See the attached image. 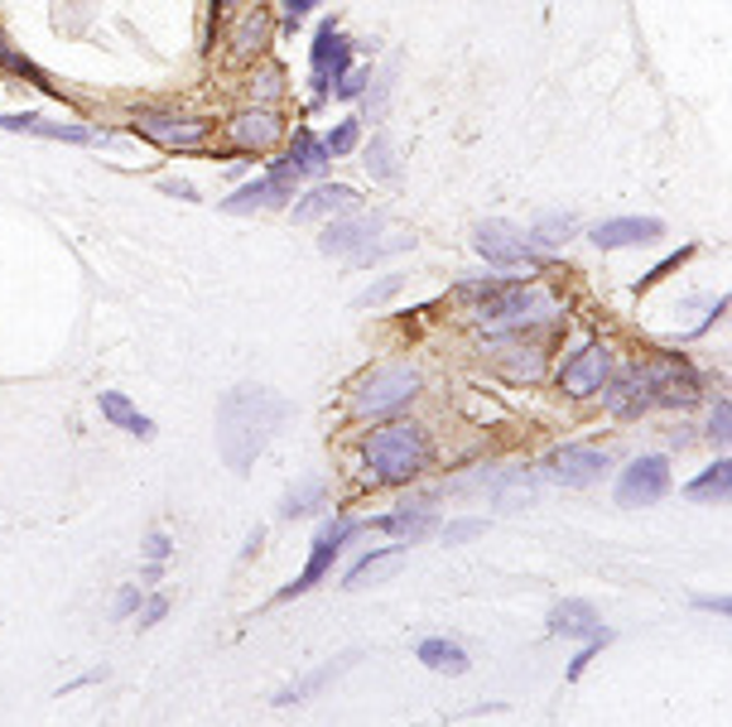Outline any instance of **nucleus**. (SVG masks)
Instances as JSON below:
<instances>
[{
  "label": "nucleus",
  "instance_id": "1a4fd4ad",
  "mask_svg": "<svg viewBox=\"0 0 732 727\" xmlns=\"http://www.w3.org/2000/svg\"><path fill=\"white\" fill-rule=\"evenodd\" d=\"M607 468H613V458L593 443H564L549 453V477L564 482V487H597L607 477Z\"/></svg>",
  "mask_w": 732,
  "mask_h": 727
},
{
  "label": "nucleus",
  "instance_id": "aec40b11",
  "mask_svg": "<svg viewBox=\"0 0 732 727\" xmlns=\"http://www.w3.org/2000/svg\"><path fill=\"white\" fill-rule=\"evenodd\" d=\"M271 34H275L271 10H247L241 24H237V34H231V58H237V64H251V58L271 44Z\"/></svg>",
  "mask_w": 732,
  "mask_h": 727
},
{
  "label": "nucleus",
  "instance_id": "9b49d317",
  "mask_svg": "<svg viewBox=\"0 0 732 727\" xmlns=\"http://www.w3.org/2000/svg\"><path fill=\"white\" fill-rule=\"evenodd\" d=\"M130 126L140 130V136L160 140V145H174V150H198L207 140V130H213V120L207 116H174V112H136Z\"/></svg>",
  "mask_w": 732,
  "mask_h": 727
},
{
  "label": "nucleus",
  "instance_id": "f8f14e48",
  "mask_svg": "<svg viewBox=\"0 0 732 727\" xmlns=\"http://www.w3.org/2000/svg\"><path fill=\"white\" fill-rule=\"evenodd\" d=\"M670 492V463L665 458H637V463H627V472L617 477V501L621 506H651L661 501Z\"/></svg>",
  "mask_w": 732,
  "mask_h": 727
},
{
  "label": "nucleus",
  "instance_id": "39448f33",
  "mask_svg": "<svg viewBox=\"0 0 732 727\" xmlns=\"http://www.w3.org/2000/svg\"><path fill=\"white\" fill-rule=\"evenodd\" d=\"M414 391H420V371L414 367H376L357 391H352V409L366 419H381L390 409L410 405Z\"/></svg>",
  "mask_w": 732,
  "mask_h": 727
},
{
  "label": "nucleus",
  "instance_id": "9d476101",
  "mask_svg": "<svg viewBox=\"0 0 732 727\" xmlns=\"http://www.w3.org/2000/svg\"><path fill=\"white\" fill-rule=\"evenodd\" d=\"M472 246H478L492 265H502V270H511V265H540V246L506 222H482L478 232H472Z\"/></svg>",
  "mask_w": 732,
  "mask_h": 727
},
{
  "label": "nucleus",
  "instance_id": "473e14b6",
  "mask_svg": "<svg viewBox=\"0 0 732 727\" xmlns=\"http://www.w3.org/2000/svg\"><path fill=\"white\" fill-rule=\"evenodd\" d=\"M728 419H732V405H728V400H718V405H713V415H709V429H704V439H709V443H718V448H728Z\"/></svg>",
  "mask_w": 732,
  "mask_h": 727
},
{
  "label": "nucleus",
  "instance_id": "49530a36",
  "mask_svg": "<svg viewBox=\"0 0 732 727\" xmlns=\"http://www.w3.org/2000/svg\"><path fill=\"white\" fill-rule=\"evenodd\" d=\"M213 5H217V10H227V5H237V0H213Z\"/></svg>",
  "mask_w": 732,
  "mask_h": 727
},
{
  "label": "nucleus",
  "instance_id": "b1692460",
  "mask_svg": "<svg viewBox=\"0 0 732 727\" xmlns=\"http://www.w3.org/2000/svg\"><path fill=\"white\" fill-rule=\"evenodd\" d=\"M102 415L116 424V429H126V434H136V439H155V419L150 415H140L136 405H130L121 391H102Z\"/></svg>",
  "mask_w": 732,
  "mask_h": 727
},
{
  "label": "nucleus",
  "instance_id": "f03ea898",
  "mask_svg": "<svg viewBox=\"0 0 732 727\" xmlns=\"http://www.w3.org/2000/svg\"><path fill=\"white\" fill-rule=\"evenodd\" d=\"M362 458H366V477H371L376 487H400V482L420 477V472L430 468V434L410 419L381 424V429L366 434Z\"/></svg>",
  "mask_w": 732,
  "mask_h": 727
},
{
  "label": "nucleus",
  "instance_id": "6e6552de",
  "mask_svg": "<svg viewBox=\"0 0 732 727\" xmlns=\"http://www.w3.org/2000/svg\"><path fill=\"white\" fill-rule=\"evenodd\" d=\"M295 184H299L295 169H289L285 160H275L265 178H255V184H247V188L231 193V198H222V212H231V217H251V212H265V208H285L289 193H295Z\"/></svg>",
  "mask_w": 732,
  "mask_h": 727
},
{
  "label": "nucleus",
  "instance_id": "c85d7f7f",
  "mask_svg": "<svg viewBox=\"0 0 732 727\" xmlns=\"http://www.w3.org/2000/svg\"><path fill=\"white\" fill-rule=\"evenodd\" d=\"M366 169H371V178H396L400 164H396V150H390L386 136L371 140V154H366Z\"/></svg>",
  "mask_w": 732,
  "mask_h": 727
},
{
  "label": "nucleus",
  "instance_id": "e433bc0d",
  "mask_svg": "<svg viewBox=\"0 0 732 727\" xmlns=\"http://www.w3.org/2000/svg\"><path fill=\"white\" fill-rule=\"evenodd\" d=\"M366 78H371V68H357V72H352V68H347V72H343V78H338V82H333V92H338V96H343V102H347V96H362V92H366Z\"/></svg>",
  "mask_w": 732,
  "mask_h": 727
},
{
  "label": "nucleus",
  "instance_id": "dca6fc26",
  "mask_svg": "<svg viewBox=\"0 0 732 727\" xmlns=\"http://www.w3.org/2000/svg\"><path fill=\"white\" fill-rule=\"evenodd\" d=\"M231 145H237V150H255V154H261V150H271V145L279 140V136H285V126H279V116L271 112V106H247V112H237V116H231Z\"/></svg>",
  "mask_w": 732,
  "mask_h": 727
},
{
  "label": "nucleus",
  "instance_id": "a211bd4d",
  "mask_svg": "<svg viewBox=\"0 0 732 727\" xmlns=\"http://www.w3.org/2000/svg\"><path fill=\"white\" fill-rule=\"evenodd\" d=\"M376 530H386V535H396V540H420V535H430L434 530V496H420V501H405L400 511H390V516H381V520H371Z\"/></svg>",
  "mask_w": 732,
  "mask_h": 727
},
{
  "label": "nucleus",
  "instance_id": "ddd939ff",
  "mask_svg": "<svg viewBox=\"0 0 732 727\" xmlns=\"http://www.w3.org/2000/svg\"><path fill=\"white\" fill-rule=\"evenodd\" d=\"M607 376H613L607 347L603 343H588V347H579L564 367H559V385H564L569 395H597L607 385Z\"/></svg>",
  "mask_w": 732,
  "mask_h": 727
},
{
  "label": "nucleus",
  "instance_id": "a18cd8bd",
  "mask_svg": "<svg viewBox=\"0 0 732 727\" xmlns=\"http://www.w3.org/2000/svg\"><path fill=\"white\" fill-rule=\"evenodd\" d=\"M164 193H174V198H198L193 184H183V178H164Z\"/></svg>",
  "mask_w": 732,
  "mask_h": 727
},
{
  "label": "nucleus",
  "instance_id": "4c0bfd02",
  "mask_svg": "<svg viewBox=\"0 0 732 727\" xmlns=\"http://www.w3.org/2000/svg\"><path fill=\"white\" fill-rule=\"evenodd\" d=\"M164 612H169V598H164V592H155V598H150V602H145V608H140V626H155V622H160Z\"/></svg>",
  "mask_w": 732,
  "mask_h": 727
},
{
  "label": "nucleus",
  "instance_id": "2f4dec72",
  "mask_svg": "<svg viewBox=\"0 0 732 727\" xmlns=\"http://www.w3.org/2000/svg\"><path fill=\"white\" fill-rule=\"evenodd\" d=\"M607 641H613V632H603V636H588V641H583V650H579V656H573V665H569V680H579V674L588 670V665H593L597 656H603V646H607Z\"/></svg>",
  "mask_w": 732,
  "mask_h": 727
},
{
  "label": "nucleus",
  "instance_id": "20e7f679",
  "mask_svg": "<svg viewBox=\"0 0 732 727\" xmlns=\"http://www.w3.org/2000/svg\"><path fill=\"white\" fill-rule=\"evenodd\" d=\"M645 391V405H665V409H685L699 400V376H694V367L685 357H655L645 361V367H631Z\"/></svg>",
  "mask_w": 732,
  "mask_h": 727
},
{
  "label": "nucleus",
  "instance_id": "2eb2a0df",
  "mask_svg": "<svg viewBox=\"0 0 732 727\" xmlns=\"http://www.w3.org/2000/svg\"><path fill=\"white\" fill-rule=\"evenodd\" d=\"M593 246L597 251H621V246H645V241H661L665 222L661 217H607L593 227Z\"/></svg>",
  "mask_w": 732,
  "mask_h": 727
},
{
  "label": "nucleus",
  "instance_id": "393cba45",
  "mask_svg": "<svg viewBox=\"0 0 732 727\" xmlns=\"http://www.w3.org/2000/svg\"><path fill=\"white\" fill-rule=\"evenodd\" d=\"M685 496H689V501H728V496H732V463H728V458L709 463L685 487Z\"/></svg>",
  "mask_w": 732,
  "mask_h": 727
},
{
  "label": "nucleus",
  "instance_id": "72a5a7b5",
  "mask_svg": "<svg viewBox=\"0 0 732 727\" xmlns=\"http://www.w3.org/2000/svg\"><path fill=\"white\" fill-rule=\"evenodd\" d=\"M482 530H487V520H482V516H468V520H448V526H444V544H462V540L482 535Z\"/></svg>",
  "mask_w": 732,
  "mask_h": 727
},
{
  "label": "nucleus",
  "instance_id": "ea45409f",
  "mask_svg": "<svg viewBox=\"0 0 732 727\" xmlns=\"http://www.w3.org/2000/svg\"><path fill=\"white\" fill-rule=\"evenodd\" d=\"M390 88H396V72H386L381 82H376V96H371V112L366 116H386V96H390Z\"/></svg>",
  "mask_w": 732,
  "mask_h": 727
},
{
  "label": "nucleus",
  "instance_id": "cd10ccee",
  "mask_svg": "<svg viewBox=\"0 0 732 727\" xmlns=\"http://www.w3.org/2000/svg\"><path fill=\"white\" fill-rule=\"evenodd\" d=\"M0 68H5V72H15V78H24V82H34V88L48 92V96H64V92L54 88V82H48V72H44L39 64H30V58L15 54V48L5 44V34H0Z\"/></svg>",
  "mask_w": 732,
  "mask_h": 727
},
{
  "label": "nucleus",
  "instance_id": "bb28decb",
  "mask_svg": "<svg viewBox=\"0 0 732 727\" xmlns=\"http://www.w3.org/2000/svg\"><path fill=\"white\" fill-rule=\"evenodd\" d=\"M352 665H357V656H343V660H338V665H323V670H313V674H309V680H299V684L279 689V694H275V704H279V708H285V704H299V699H309V694H313V689L333 684V680H338V674H343V670H352Z\"/></svg>",
  "mask_w": 732,
  "mask_h": 727
},
{
  "label": "nucleus",
  "instance_id": "412c9836",
  "mask_svg": "<svg viewBox=\"0 0 732 727\" xmlns=\"http://www.w3.org/2000/svg\"><path fill=\"white\" fill-rule=\"evenodd\" d=\"M414 656H420L430 670H438V674H468V650L458 646V641H448V636H430V641H420L414 646Z\"/></svg>",
  "mask_w": 732,
  "mask_h": 727
},
{
  "label": "nucleus",
  "instance_id": "0eeeda50",
  "mask_svg": "<svg viewBox=\"0 0 732 727\" xmlns=\"http://www.w3.org/2000/svg\"><path fill=\"white\" fill-rule=\"evenodd\" d=\"M357 520H347V516H338V520H323V530L313 535V550H309V564H304V574L295 578V584H285L279 588V602H289V598H299V592H309L313 584H323L328 578V568H333V559L343 554V544L357 535Z\"/></svg>",
  "mask_w": 732,
  "mask_h": 727
},
{
  "label": "nucleus",
  "instance_id": "6ab92c4d",
  "mask_svg": "<svg viewBox=\"0 0 732 727\" xmlns=\"http://www.w3.org/2000/svg\"><path fill=\"white\" fill-rule=\"evenodd\" d=\"M357 208V193L347 184H319L313 193H304L295 203V222H319V217H333V212H352Z\"/></svg>",
  "mask_w": 732,
  "mask_h": 727
},
{
  "label": "nucleus",
  "instance_id": "a878e982",
  "mask_svg": "<svg viewBox=\"0 0 732 727\" xmlns=\"http://www.w3.org/2000/svg\"><path fill=\"white\" fill-rule=\"evenodd\" d=\"M323 501H328V482H323V477H304V482H295V487L285 492V501H279V516H285V520L309 516V511H319Z\"/></svg>",
  "mask_w": 732,
  "mask_h": 727
},
{
  "label": "nucleus",
  "instance_id": "c03bdc74",
  "mask_svg": "<svg viewBox=\"0 0 732 727\" xmlns=\"http://www.w3.org/2000/svg\"><path fill=\"white\" fill-rule=\"evenodd\" d=\"M255 78H261V96H279V72H275V68L255 72Z\"/></svg>",
  "mask_w": 732,
  "mask_h": 727
},
{
  "label": "nucleus",
  "instance_id": "c756f323",
  "mask_svg": "<svg viewBox=\"0 0 732 727\" xmlns=\"http://www.w3.org/2000/svg\"><path fill=\"white\" fill-rule=\"evenodd\" d=\"M569 232H573V217H569V212L559 217V212H554V217H540V227H535L530 241H535V246H554V241H564Z\"/></svg>",
  "mask_w": 732,
  "mask_h": 727
},
{
  "label": "nucleus",
  "instance_id": "f257e3e1",
  "mask_svg": "<svg viewBox=\"0 0 732 727\" xmlns=\"http://www.w3.org/2000/svg\"><path fill=\"white\" fill-rule=\"evenodd\" d=\"M289 400L265 391V385H237L217 405V448H222L227 468L237 477H247L251 463L261 458V448L275 439V429L289 419Z\"/></svg>",
  "mask_w": 732,
  "mask_h": 727
},
{
  "label": "nucleus",
  "instance_id": "4468645a",
  "mask_svg": "<svg viewBox=\"0 0 732 727\" xmlns=\"http://www.w3.org/2000/svg\"><path fill=\"white\" fill-rule=\"evenodd\" d=\"M347 68H352V44L338 34L333 20H323L319 34H313V88L328 92Z\"/></svg>",
  "mask_w": 732,
  "mask_h": 727
},
{
  "label": "nucleus",
  "instance_id": "f704fd0d",
  "mask_svg": "<svg viewBox=\"0 0 732 727\" xmlns=\"http://www.w3.org/2000/svg\"><path fill=\"white\" fill-rule=\"evenodd\" d=\"M694 256V246H685V251H675V256H670V261H661V265H655V270L651 275H641V280H637V295H641V289H651L655 280H665V275H675L679 270V265H685Z\"/></svg>",
  "mask_w": 732,
  "mask_h": 727
},
{
  "label": "nucleus",
  "instance_id": "7c9ffc66",
  "mask_svg": "<svg viewBox=\"0 0 732 727\" xmlns=\"http://www.w3.org/2000/svg\"><path fill=\"white\" fill-rule=\"evenodd\" d=\"M357 140H362V126H357V120H343V126H338L323 145H328V154H333V160H343V154L357 150Z\"/></svg>",
  "mask_w": 732,
  "mask_h": 727
},
{
  "label": "nucleus",
  "instance_id": "423d86ee",
  "mask_svg": "<svg viewBox=\"0 0 732 727\" xmlns=\"http://www.w3.org/2000/svg\"><path fill=\"white\" fill-rule=\"evenodd\" d=\"M478 313L482 323H492V328H526L535 319H549L554 304H549V295L540 289H526V285H496L487 299H478Z\"/></svg>",
  "mask_w": 732,
  "mask_h": 727
},
{
  "label": "nucleus",
  "instance_id": "f3484780",
  "mask_svg": "<svg viewBox=\"0 0 732 727\" xmlns=\"http://www.w3.org/2000/svg\"><path fill=\"white\" fill-rule=\"evenodd\" d=\"M549 632H554V636H569V641H588V636H603L607 626L597 622L593 602L564 598V602H554V612H549Z\"/></svg>",
  "mask_w": 732,
  "mask_h": 727
},
{
  "label": "nucleus",
  "instance_id": "37998d69",
  "mask_svg": "<svg viewBox=\"0 0 732 727\" xmlns=\"http://www.w3.org/2000/svg\"><path fill=\"white\" fill-rule=\"evenodd\" d=\"M694 608H704V612H732V598H723V592H718V598H694Z\"/></svg>",
  "mask_w": 732,
  "mask_h": 727
},
{
  "label": "nucleus",
  "instance_id": "7ed1b4c3",
  "mask_svg": "<svg viewBox=\"0 0 732 727\" xmlns=\"http://www.w3.org/2000/svg\"><path fill=\"white\" fill-rule=\"evenodd\" d=\"M381 232H386V217H352V222H333V227H328V232L319 236V246L328 251V256H352L357 265H371V261L390 256V251L410 246L405 236L381 241Z\"/></svg>",
  "mask_w": 732,
  "mask_h": 727
},
{
  "label": "nucleus",
  "instance_id": "c9c22d12",
  "mask_svg": "<svg viewBox=\"0 0 732 727\" xmlns=\"http://www.w3.org/2000/svg\"><path fill=\"white\" fill-rule=\"evenodd\" d=\"M400 285H405V275H386V280H376L371 289H366V295L357 299V304H362V309H376V304H386V299L396 295Z\"/></svg>",
  "mask_w": 732,
  "mask_h": 727
},
{
  "label": "nucleus",
  "instance_id": "a19ab883",
  "mask_svg": "<svg viewBox=\"0 0 732 727\" xmlns=\"http://www.w3.org/2000/svg\"><path fill=\"white\" fill-rule=\"evenodd\" d=\"M136 608H140V588H121V592H116V608H112V612H116V616H130Z\"/></svg>",
  "mask_w": 732,
  "mask_h": 727
},
{
  "label": "nucleus",
  "instance_id": "58836bf2",
  "mask_svg": "<svg viewBox=\"0 0 732 727\" xmlns=\"http://www.w3.org/2000/svg\"><path fill=\"white\" fill-rule=\"evenodd\" d=\"M160 559H169V535H150V578H160Z\"/></svg>",
  "mask_w": 732,
  "mask_h": 727
},
{
  "label": "nucleus",
  "instance_id": "5701e85b",
  "mask_svg": "<svg viewBox=\"0 0 732 727\" xmlns=\"http://www.w3.org/2000/svg\"><path fill=\"white\" fill-rule=\"evenodd\" d=\"M328 160H333V154H328V145H323L319 136H313V130H295V140H289L285 164L295 169L299 178H304V174H323Z\"/></svg>",
  "mask_w": 732,
  "mask_h": 727
},
{
  "label": "nucleus",
  "instance_id": "79ce46f5",
  "mask_svg": "<svg viewBox=\"0 0 732 727\" xmlns=\"http://www.w3.org/2000/svg\"><path fill=\"white\" fill-rule=\"evenodd\" d=\"M313 5H319V0H285V24H289V30H295V24L309 15Z\"/></svg>",
  "mask_w": 732,
  "mask_h": 727
},
{
  "label": "nucleus",
  "instance_id": "4be33fe9",
  "mask_svg": "<svg viewBox=\"0 0 732 727\" xmlns=\"http://www.w3.org/2000/svg\"><path fill=\"white\" fill-rule=\"evenodd\" d=\"M400 559H405V540H400V544H390V550L366 554V559L352 564V574H347V592H357V588H366V584H381V578L390 574V568H400Z\"/></svg>",
  "mask_w": 732,
  "mask_h": 727
}]
</instances>
